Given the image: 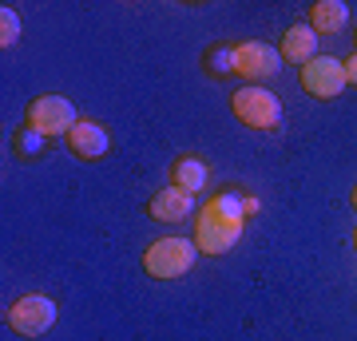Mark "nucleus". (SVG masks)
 I'll return each mask as SVG.
<instances>
[{
    "instance_id": "f8f14e48",
    "label": "nucleus",
    "mask_w": 357,
    "mask_h": 341,
    "mask_svg": "<svg viewBox=\"0 0 357 341\" xmlns=\"http://www.w3.org/2000/svg\"><path fill=\"white\" fill-rule=\"evenodd\" d=\"M171 187L187 190V195H195L199 187H206V163L203 159H195V155L175 159V167H171Z\"/></svg>"
},
{
    "instance_id": "ddd939ff",
    "label": "nucleus",
    "mask_w": 357,
    "mask_h": 341,
    "mask_svg": "<svg viewBox=\"0 0 357 341\" xmlns=\"http://www.w3.org/2000/svg\"><path fill=\"white\" fill-rule=\"evenodd\" d=\"M16 40H20V16L4 4L0 8V48H13Z\"/></svg>"
},
{
    "instance_id": "4468645a",
    "label": "nucleus",
    "mask_w": 357,
    "mask_h": 341,
    "mask_svg": "<svg viewBox=\"0 0 357 341\" xmlns=\"http://www.w3.org/2000/svg\"><path fill=\"white\" fill-rule=\"evenodd\" d=\"M342 68H345V88H357V48H354V56L342 60Z\"/></svg>"
},
{
    "instance_id": "f3484780",
    "label": "nucleus",
    "mask_w": 357,
    "mask_h": 341,
    "mask_svg": "<svg viewBox=\"0 0 357 341\" xmlns=\"http://www.w3.org/2000/svg\"><path fill=\"white\" fill-rule=\"evenodd\" d=\"M354 246H357V230H354Z\"/></svg>"
},
{
    "instance_id": "423d86ee",
    "label": "nucleus",
    "mask_w": 357,
    "mask_h": 341,
    "mask_svg": "<svg viewBox=\"0 0 357 341\" xmlns=\"http://www.w3.org/2000/svg\"><path fill=\"white\" fill-rule=\"evenodd\" d=\"M302 88H306L314 100H337L345 91L342 60H333V56H314V60L302 68Z\"/></svg>"
},
{
    "instance_id": "7ed1b4c3",
    "label": "nucleus",
    "mask_w": 357,
    "mask_h": 341,
    "mask_svg": "<svg viewBox=\"0 0 357 341\" xmlns=\"http://www.w3.org/2000/svg\"><path fill=\"white\" fill-rule=\"evenodd\" d=\"M230 107H234V115H238L246 127H255V131H274L278 119H282L278 96L266 91V88H238L230 96Z\"/></svg>"
},
{
    "instance_id": "9d476101",
    "label": "nucleus",
    "mask_w": 357,
    "mask_h": 341,
    "mask_svg": "<svg viewBox=\"0 0 357 341\" xmlns=\"http://www.w3.org/2000/svg\"><path fill=\"white\" fill-rule=\"evenodd\" d=\"M282 60H290V63H302L306 68L314 56H318V32L310 24H294L282 32V48H278Z\"/></svg>"
},
{
    "instance_id": "39448f33",
    "label": "nucleus",
    "mask_w": 357,
    "mask_h": 341,
    "mask_svg": "<svg viewBox=\"0 0 357 341\" xmlns=\"http://www.w3.org/2000/svg\"><path fill=\"white\" fill-rule=\"evenodd\" d=\"M76 107L64 100V96H40V100L28 103V127L36 131V135H68L72 127H76Z\"/></svg>"
},
{
    "instance_id": "f257e3e1",
    "label": "nucleus",
    "mask_w": 357,
    "mask_h": 341,
    "mask_svg": "<svg viewBox=\"0 0 357 341\" xmlns=\"http://www.w3.org/2000/svg\"><path fill=\"white\" fill-rule=\"evenodd\" d=\"M243 222H246V211H243V199L238 195H215L206 202L203 211L195 215V246L199 254H227L234 242L243 238Z\"/></svg>"
},
{
    "instance_id": "f03ea898",
    "label": "nucleus",
    "mask_w": 357,
    "mask_h": 341,
    "mask_svg": "<svg viewBox=\"0 0 357 341\" xmlns=\"http://www.w3.org/2000/svg\"><path fill=\"white\" fill-rule=\"evenodd\" d=\"M195 258H199V246L171 234V238H155L151 246H147L143 270H147L155 282H171V278H183V274L195 266Z\"/></svg>"
},
{
    "instance_id": "6e6552de",
    "label": "nucleus",
    "mask_w": 357,
    "mask_h": 341,
    "mask_svg": "<svg viewBox=\"0 0 357 341\" xmlns=\"http://www.w3.org/2000/svg\"><path fill=\"white\" fill-rule=\"evenodd\" d=\"M64 139H68V151L76 155V159H84V163H96V159H103V155L112 151L107 131H103L100 123H91V119H79Z\"/></svg>"
},
{
    "instance_id": "1a4fd4ad",
    "label": "nucleus",
    "mask_w": 357,
    "mask_h": 341,
    "mask_svg": "<svg viewBox=\"0 0 357 341\" xmlns=\"http://www.w3.org/2000/svg\"><path fill=\"white\" fill-rule=\"evenodd\" d=\"M147 215H151L155 222H183V218L195 215V195H187V190H178V187H163L151 199Z\"/></svg>"
},
{
    "instance_id": "0eeeda50",
    "label": "nucleus",
    "mask_w": 357,
    "mask_h": 341,
    "mask_svg": "<svg viewBox=\"0 0 357 341\" xmlns=\"http://www.w3.org/2000/svg\"><path fill=\"white\" fill-rule=\"evenodd\" d=\"M282 68V56L270 44H258V40H246L234 48V72L246 79H274Z\"/></svg>"
},
{
    "instance_id": "20e7f679",
    "label": "nucleus",
    "mask_w": 357,
    "mask_h": 341,
    "mask_svg": "<svg viewBox=\"0 0 357 341\" xmlns=\"http://www.w3.org/2000/svg\"><path fill=\"white\" fill-rule=\"evenodd\" d=\"M4 321H8V329L24 333V338H40V333H48L52 321H56V302L44 298V294L16 298V302L4 310Z\"/></svg>"
},
{
    "instance_id": "9b49d317",
    "label": "nucleus",
    "mask_w": 357,
    "mask_h": 341,
    "mask_svg": "<svg viewBox=\"0 0 357 341\" xmlns=\"http://www.w3.org/2000/svg\"><path fill=\"white\" fill-rule=\"evenodd\" d=\"M345 24H349V8H345L342 0H318V4H310V28H314V32L333 36V32H342Z\"/></svg>"
},
{
    "instance_id": "dca6fc26",
    "label": "nucleus",
    "mask_w": 357,
    "mask_h": 341,
    "mask_svg": "<svg viewBox=\"0 0 357 341\" xmlns=\"http://www.w3.org/2000/svg\"><path fill=\"white\" fill-rule=\"evenodd\" d=\"M354 206H357V187H354Z\"/></svg>"
},
{
    "instance_id": "2eb2a0df",
    "label": "nucleus",
    "mask_w": 357,
    "mask_h": 341,
    "mask_svg": "<svg viewBox=\"0 0 357 341\" xmlns=\"http://www.w3.org/2000/svg\"><path fill=\"white\" fill-rule=\"evenodd\" d=\"M36 139H44V135H36V131H32V127H28L24 135H20V139H16V147H20V155H36V151H32V147H36Z\"/></svg>"
}]
</instances>
